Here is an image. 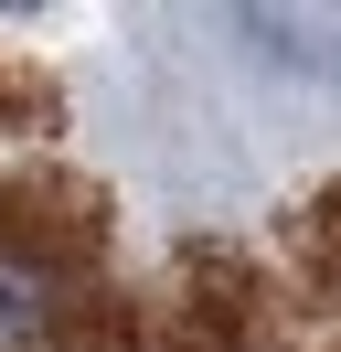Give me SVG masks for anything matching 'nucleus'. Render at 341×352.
Returning a JSON list of instances; mask_svg holds the SVG:
<instances>
[{"mask_svg":"<svg viewBox=\"0 0 341 352\" xmlns=\"http://www.w3.org/2000/svg\"><path fill=\"white\" fill-rule=\"evenodd\" d=\"M96 235H107V203L85 182H64V171H32V182L0 192V256H32L54 278H75L96 256Z\"/></svg>","mask_w":341,"mask_h":352,"instance_id":"obj_1","label":"nucleus"},{"mask_svg":"<svg viewBox=\"0 0 341 352\" xmlns=\"http://www.w3.org/2000/svg\"><path fill=\"white\" fill-rule=\"evenodd\" d=\"M256 331V267L234 245H192L182 256V342L192 352H234Z\"/></svg>","mask_w":341,"mask_h":352,"instance_id":"obj_2","label":"nucleus"},{"mask_svg":"<svg viewBox=\"0 0 341 352\" xmlns=\"http://www.w3.org/2000/svg\"><path fill=\"white\" fill-rule=\"evenodd\" d=\"M54 320H64V299H54V267H32V256H0V352H11V342H54Z\"/></svg>","mask_w":341,"mask_h":352,"instance_id":"obj_3","label":"nucleus"}]
</instances>
